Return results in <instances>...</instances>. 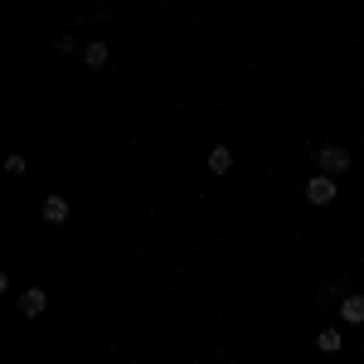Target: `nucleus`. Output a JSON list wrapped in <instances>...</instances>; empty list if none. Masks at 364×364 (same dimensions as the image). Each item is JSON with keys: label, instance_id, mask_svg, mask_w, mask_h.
I'll list each match as a JSON object with an SVG mask.
<instances>
[{"label": "nucleus", "instance_id": "obj_1", "mask_svg": "<svg viewBox=\"0 0 364 364\" xmlns=\"http://www.w3.org/2000/svg\"><path fill=\"white\" fill-rule=\"evenodd\" d=\"M316 166H321V175L336 180V175L350 170V151H345V146H321V151H316Z\"/></svg>", "mask_w": 364, "mask_h": 364}, {"label": "nucleus", "instance_id": "obj_2", "mask_svg": "<svg viewBox=\"0 0 364 364\" xmlns=\"http://www.w3.org/2000/svg\"><path fill=\"white\" fill-rule=\"evenodd\" d=\"M306 199H311V204H331V199H336V180H331V175L306 180Z\"/></svg>", "mask_w": 364, "mask_h": 364}, {"label": "nucleus", "instance_id": "obj_3", "mask_svg": "<svg viewBox=\"0 0 364 364\" xmlns=\"http://www.w3.org/2000/svg\"><path fill=\"white\" fill-rule=\"evenodd\" d=\"M44 306H49V296H44L39 287L20 291V316H29V321H34V316H44Z\"/></svg>", "mask_w": 364, "mask_h": 364}, {"label": "nucleus", "instance_id": "obj_4", "mask_svg": "<svg viewBox=\"0 0 364 364\" xmlns=\"http://www.w3.org/2000/svg\"><path fill=\"white\" fill-rule=\"evenodd\" d=\"M44 219H49V224H68V199L49 195V199H44Z\"/></svg>", "mask_w": 364, "mask_h": 364}, {"label": "nucleus", "instance_id": "obj_5", "mask_svg": "<svg viewBox=\"0 0 364 364\" xmlns=\"http://www.w3.org/2000/svg\"><path fill=\"white\" fill-rule=\"evenodd\" d=\"M340 316H345L350 326H364V296H345V301H340Z\"/></svg>", "mask_w": 364, "mask_h": 364}, {"label": "nucleus", "instance_id": "obj_6", "mask_svg": "<svg viewBox=\"0 0 364 364\" xmlns=\"http://www.w3.org/2000/svg\"><path fill=\"white\" fill-rule=\"evenodd\" d=\"M316 350H321V355H340V331L336 326H326V331L316 336Z\"/></svg>", "mask_w": 364, "mask_h": 364}, {"label": "nucleus", "instance_id": "obj_7", "mask_svg": "<svg viewBox=\"0 0 364 364\" xmlns=\"http://www.w3.org/2000/svg\"><path fill=\"white\" fill-rule=\"evenodd\" d=\"M83 63H87V68H102V63H107V44H102V39H92V44L83 49Z\"/></svg>", "mask_w": 364, "mask_h": 364}, {"label": "nucleus", "instance_id": "obj_8", "mask_svg": "<svg viewBox=\"0 0 364 364\" xmlns=\"http://www.w3.org/2000/svg\"><path fill=\"white\" fill-rule=\"evenodd\" d=\"M228 166H233V151H228V146H214V151H209V170H214V175H224Z\"/></svg>", "mask_w": 364, "mask_h": 364}]
</instances>
